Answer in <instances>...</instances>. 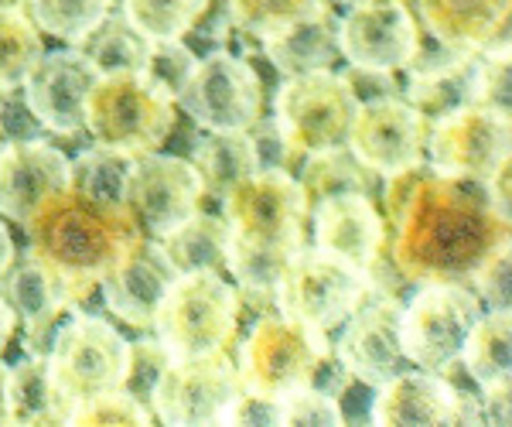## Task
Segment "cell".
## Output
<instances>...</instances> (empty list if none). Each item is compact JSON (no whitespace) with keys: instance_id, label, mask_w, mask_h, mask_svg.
Returning <instances> with one entry per match:
<instances>
[{"instance_id":"7c38bea8","label":"cell","mask_w":512,"mask_h":427,"mask_svg":"<svg viewBox=\"0 0 512 427\" xmlns=\"http://www.w3.org/2000/svg\"><path fill=\"white\" fill-rule=\"evenodd\" d=\"M222 212L236 240L274 250H301L308 202L287 168H260L222 195Z\"/></svg>"},{"instance_id":"ba28073f","label":"cell","mask_w":512,"mask_h":427,"mask_svg":"<svg viewBox=\"0 0 512 427\" xmlns=\"http://www.w3.org/2000/svg\"><path fill=\"white\" fill-rule=\"evenodd\" d=\"M239 393L243 383L226 352H205L168 359L154 376L147 400L154 421L168 427H212L229 421Z\"/></svg>"},{"instance_id":"8fae6325","label":"cell","mask_w":512,"mask_h":427,"mask_svg":"<svg viewBox=\"0 0 512 427\" xmlns=\"http://www.w3.org/2000/svg\"><path fill=\"white\" fill-rule=\"evenodd\" d=\"M482 315V301L465 284H424L400 311V349L407 363L427 373L458 366L468 328Z\"/></svg>"},{"instance_id":"7dc6e473","label":"cell","mask_w":512,"mask_h":427,"mask_svg":"<svg viewBox=\"0 0 512 427\" xmlns=\"http://www.w3.org/2000/svg\"><path fill=\"white\" fill-rule=\"evenodd\" d=\"M14 328H18V318H14L11 305H7V301H4V294H0V352H4L7 346H11Z\"/></svg>"},{"instance_id":"7402d4cb","label":"cell","mask_w":512,"mask_h":427,"mask_svg":"<svg viewBox=\"0 0 512 427\" xmlns=\"http://www.w3.org/2000/svg\"><path fill=\"white\" fill-rule=\"evenodd\" d=\"M458 397H461V390H454L441 373L400 369V373L376 387L369 417H373V424H379V427L454 424Z\"/></svg>"},{"instance_id":"1f68e13d","label":"cell","mask_w":512,"mask_h":427,"mask_svg":"<svg viewBox=\"0 0 512 427\" xmlns=\"http://www.w3.org/2000/svg\"><path fill=\"white\" fill-rule=\"evenodd\" d=\"M45 55L41 31L18 4H0V93L24 86L28 72Z\"/></svg>"},{"instance_id":"d4e9b609","label":"cell","mask_w":512,"mask_h":427,"mask_svg":"<svg viewBox=\"0 0 512 427\" xmlns=\"http://www.w3.org/2000/svg\"><path fill=\"white\" fill-rule=\"evenodd\" d=\"M0 281H4L0 284V294H4V301L11 305L14 318L24 325L28 339L45 335L48 328L62 318V311H69L76 305L72 294L65 291V284L48 267H41L35 257L21 260V264L14 260Z\"/></svg>"},{"instance_id":"c3c4849f","label":"cell","mask_w":512,"mask_h":427,"mask_svg":"<svg viewBox=\"0 0 512 427\" xmlns=\"http://www.w3.org/2000/svg\"><path fill=\"white\" fill-rule=\"evenodd\" d=\"M18 260V253H14V240H11V233H7V223L0 219V277L7 274V267Z\"/></svg>"},{"instance_id":"ac0fdd59","label":"cell","mask_w":512,"mask_h":427,"mask_svg":"<svg viewBox=\"0 0 512 427\" xmlns=\"http://www.w3.org/2000/svg\"><path fill=\"white\" fill-rule=\"evenodd\" d=\"M96 79V65L86 59L82 48L72 45L62 52H48L24 79V106L41 127L55 134H76L82 130V103Z\"/></svg>"},{"instance_id":"4fadbf2b","label":"cell","mask_w":512,"mask_h":427,"mask_svg":"<svg viewBox=\"0 0 512 427\" xmlns=\"http://www.w3.org/2000/svg\"><path fill=\"white\" fill-rule=\"evenodd\" d=\"M427 158L444 175L485 182L512 154V117L509 110L468 103L444 113L427 130Z\"/></svg>"},{"instance_id":"7a4b0ae2","label":"cell","mask_w":512,"mask_h":427,"mask_svg":"<svg viewBox=\"0 0 512 427\" xmlns=\"http://www.w3.org/2000/svg\"><path fill=\"white\" fill-rule=\"evenodd\" d=\"M24 229L31 257L59 277L72 301H82L99 287L106 270L140 236L127 205L99 202L72 185L41 205Z\"/></svg>"},{"instance_id":"bcb514c9","label":"cell","mask_w":512,"mask_h":427,"mask_svg":"<svg viewBox=\"0 0 512 427\" xmlns=\"http://www.w3.org/2000/svg\"><path fill=\"white\" fill-rule=\"evenodd\" d=\"M0 424H11V366L0 359Z\"/></svg>"},{"instance_id":"44dd1931","label":"cell","mask_w":512,"mask_h":427,"mask_svg":"<svg viewBox=\"0 0 512 427\" xmlns=\"http://www.w3.org/2000/svg\"><path fill=\"white\" fill-rule=\"evenodd\" d=\"M311 233L315 246L325 253L349 260L373 274L379 264V253L386 246V223L373 205V195L342 192L328 195L311 209Z\"/></svg>"},{"instance_id":"9c48e42d","label":"cell","mask_w":512,"mask_h":427,"mask_svg":"<svg viewBox=\"0 0 512 427\" xmlns=\"http://www.w3.org/2000/svg\"><path fill=\"white\" fill-rule=\"evenodd\" d=\"M55 393L79 404L103 390L123 387L130 376V342L99 315H76L59 328L45 356Z\"/></svg>"},{"instance_id":"ffe728a7","label":"cell","mask_w":512,"mask_h":427,"mask_svg":"<svg viewBox=\"0 0 512 427\" xmlns=\"http://www.w3.org/2000/svg\"><path fill=\"white\" fill-rule=\"evenodd\" d=\"M72 161L48 141L0 147V216L24 226L52 195L69 188Z\"/></svg>"},{"instance_id":"6da1fadb","label":"cell","mask_w":512,"mask_h":427,"mask_svg":"<svg viewBox=\"0 0 512 427\" xmlns=\"http://www.w3.org/2000/svg\"><path fill=\"white\" fill-rule=\"evenodd\" d=\"M390 260L414 284H468L475 267L509 243V219L492 209L482 182L414 164L386 178Z\"/></svg>"},{"instance_id":"cb8c5ba5","label":"cell","mask_w":512,"mask_h":427,"mask_svg":"<svg viewBox=\"0 0 512 427\" xmlns=\"http://www.w3.org/2000/svg\"><path fill=\"white\" fill-rule=\"evenodd\" d=\"M475 59L478 52H458V48H444V45L441 55H434V59L417 55L407 65L410 79H407V93H403L407 103L427 123L475 103Z\"/></svg>"},{"instance_id":"ab89813d","label":"cell","mask_w":512,"mask_h":427,"mask_svg":"<svg viewBox=\"0 0 512 427\" xmlns=\"http://www.w3.org/2000/svg\"><path fill=\"white\" fill-rule=\"evenodd\" d=\"M512 100V45L495 41L475 59V103L509 110Z\"/></svg>"},{"instance_id":"484cf974","label":"cell","mask_w":512,"mask_h":427,"mask_svg":"<svg viewBox=\"0 0 512 427\" xmlns=\"http://www.w3.org/2000/svg\"><path fill=\"white\" fill-rule=\"evenodd\" d=\"M263 55L274 62L277 72L284 76H304V72L332 69L338 55V35L335 21L328 11H318L304 21H294L280 31L263 35Z\"/></svg>"},{"instance_id":"9a60e30c","label":"cell","mask_w":512,"mask_h":427,"mask_svg":"<svg viewBox=\"0 0 512 427\" xmlns=\"http://www.w3.org/2000/svg\"><path fill=\"white\" fill-rule=\"evenodd\" d=\"M427 130H431V123L407 100L379 96V100L359 103L345 147L362 168L390 178L424 161Z\"/></svg>"},{"instance_id":"e0dca14e","label":"cell","mask_w":512,"mask_h":427,"mask_svg":"<svg viewBox=\"0 0 512 427\" xmlns=\"http://www.w3.org/2000/svg\"><path fill=\"white\" fill-rule=\"evenodd\" d=\"M400 311V301L379 291L373 281L366 301L342 322V335L335 339L332 352L338 363L349 369L352 380L379 387L403 369L407 356L400 349Z\"/></svg>"},{"instance_id":"4dcf8cb0","label":"cell","mask_w":512,"mask_h":427,"mask_svg":"<svg viewBox=\"0 0 512 427\" xmlns=\"http://www.w3.org/2000/svg\"><path fill=\"white\" fill-rule=\"evenodd\" d=\"M69 404L55 393L45 356L11 366V424H65Z\"/></svg>"},{"instance_id":"5b68a950","label":"cell","mask_w":512,"mask_h":427,"mask_svg":"<svg viewBox=\"0 0 512 427\" xmlns=\"http://www.w3.org/2000/svg\"><path fill=\"white\" fill-rule=\"evenodd\" d=\"M328 352H332L328 332L277 311V315L256 318L239 352L236 373L246 393L280 400L301 387H311Z\"/></svg>"},{"instance_id":"74e56055","label":"cell","mask_w":512,"mask_h":427,"mask_svg":"<svg viewBox=\"0 0 512 427\" xmlns=\"http://www.w3.org/2000/svg\"><path fill=\"white\" fill-rule=\"evenodd\" d=\"M72 427H151L158 424L151 414V407L140 397H134L127 387H113L103 390L96 397H86L79 404L69 407V421Z\"/></svg>"},{"instance_id":"f546056e","label":"cell","mask_w":512,"mask_h":427,"mask_svg":"<svg viewBox=\"0 0 512 427\" xmlns=\"http://www.w3.org/2000/svg\"><path fill=\"white\" fill-rule=\"evenodd\" d=\"M96 65L99 76L106 72H144L154 62V41H147L123 14L110 11L103 21L76 45Z\"/></svg>"},{"instance_id":"f6af8a7d","label":"cell","mask_w":512,"mask_h":427,"mask_svg":"<svg viewBox=\"0 0 512 427\" xmlns=\"http://www.w3.org/2000/svg\"><path fill=\"white\" fill-rule=\"evenodd\" d=\"M482 185H485V195H489L492 209L512 223V171H509V161H502Z\"/></svg>"},{"instance_id":"4316f807","label":"cell","mask_w":512,"mask_h":427,"mask_svg":"<svg viewBox=\"0 0 512 427\" xmlns=\"http://www.w3.org/2000/svg\"><path fill=\"white\" fill-rule=\"evenodd\" d=\"M192 164L202 178L205 195H216V199L263 168L250 130H219L202 137L192 151Z\"/></svg>"},{"instance_id":"60d3db41","label":"cell","mask_w":512,"mask_h":427,"mask_svg":"<svg viewBox=\"0 0 512 427\" xmlns=\"http://www.w3.org/2000/svg\"><path fill=\"white\" fill-rule=\"evenodd\" d=\"M277 424H315V427H338L349 424L345 410L338 404V397L318 390V387H301L287 397L277 400Z\"/></svg>"},{"instance_id":"83f0119b","label":"cell","mask_w":512,"mask_h":427,"mask_svg":"<svg viewBox=\"0 0 512 427\" xmlns=\"http://www.w3.org/2000/svg\"><path fill=\"white\" fill-rule=\"evenodd\" d=\"M158 243L164 246V253H168L171 267H175L178 274H192V270H216V274H226L233 229L219 216L192 212L185 223H178L168 236H161Z\"/></svg>"},{"instance_id":"836d02e7","label":"cell","mask_w":512,"mask_h":427,"mask_svg":"<svg viewBox=\"0 0 512 427\" xmlns=\"http://www.w3.org/2000/svg\"><path fill=\"white\" fill-rule=\"evenodd\" d=\"M373 171L362 168L359 161L349 154V147H335V151L325 154H308V164H304V175L297 178L304 188V202H308V212L315 209L321 199L328 195H342V192H362L373 195Z\"/></svg>"},{"instance_id":"f907efd6","label":"cell","mask_w":512,"mask_h":427,"mask_svg":"<svg viewBox=\"0 0 512 427\" xmlns=\"http://www.w3.org/2000/svg\"><path fill=\"white\" fill-rule=\"evenodd\" d=\"M0 123H4V120H0Z\"/></svg>"},{"instance_id":"d6986e66","label":"cell","mask_w":512,"mask_h":427,"mask_svg":"<svg viewBox=\"0 0 512 427\" xmlns=\"http://www.w3.org/2000/svg\"><path fill=\"white\" fill-rule=\"evenodd\" d=\"M178 277V270L171 267L168 253L158 240L151 236H137L127 250L120 253V260L103 274V301L120 322L134 328H151L154 311H158L168 284Z\"/></svg>"},{"instance_id":"d6a6232c","label":"cell","mask_w":512,"mask_h":427,"mask_svg":"<svg viewBox=\"0 0 512 427\" xmlns=\"http://www.w3.org/2000/svg\"><path fill=\"white\" fill-rule=\"evenodd\" d=\"M212 0H120V14L154 45L192 35Z\"/></svg>"},{"instance_id":"ee69618b","label":"cell","mask_w":512,"mask_h":427,"mask_svg":"<svg viewBox=\"0 0 512 427\" xmlns=\"http://www.w3.org/2000/svg\"><path fill=\"white\" fill-rule=\"evenodd\" d=\"M226 424H277V400L256 397V393H239V400L229 410Z\"/></svg>"},{"instance_id":"5bb4252c","label":"cell","mask_w":512,"mask_h":427,"mask_svg":"<svg viewBox=\"0 0 512 427\" xmlns=\"http://www.w3.org/2000/svg\"><path fill=\"white\" fill-rule=\"evenodd\" d=\"M202 199L205 188L192 161L158 151L130 161L123 205H127L140 236H151V240L168 236L178 223H185L192 212H198Z\"/></svg>"},{"instance_id":"52a82bcc","label":"cell","mask_w":512,"mask_h":427,"mask_svg":"<svg viewBox=\"0 0 512 427\" xmlns=\"http://www.w3.org/2000/svg\"><path fill=\"white\" fill-rule=\"evenodd\" d=\"M376 277L318 246H301L274 287L277 311L287 318L332 332L366 301Z\"/></svg>"},{"instance_id":"7bdbcfd3","label":"cell","mask_w":512,"mask_h":427,"mask_svg":"<svg viewBox=\"0 0 512 427\" xmlns=\"http://www.w3.org/2000/svg\"><path fill=\"white\" fill-rule=\"evenodd\" d=\"M482 390V417L485 424H512V407H509V393H512V376H499V380L485 383Z\"/></svg>"},{"instance_id":"8992f818","label":"cell","mask_w":512,"mask_h":427,"mask_svg":"<svg viewBox=\"0 0 512 427\" xmlns=\"http://www.w3.org/2000/svg\"><path fill=\"white\" fill-rule=\"evenodd\" d=\"M359 96L335 69L287 76L274 96V127L294 154H325L345 147Z\"/></svg>"},{"instance_id":"b9f144b4","label":"cell","mask_w":512,"mask_h":427,"mask_svg":"<svg viewBox=\"0 0 512 427\" xmlns=\"http://www.w3.org/2000/svg\"><path fill=\"white\" fill-rule=\"evenodd\" d=\"M468 284L475 287L478 301H485L489 308H509V294H512V240L495 246L489 257L475 267V274L468 277Z\"/></svg>"},{"instance_id":"8d00e7d4","label":"cell","mask_w":512,"mask_h":427,"mask_svg":"<svg viewBox=\"0 0 512 427\" xmlns=\"http://www.w3.org/2000/svg\"><path fill=\"white\" fill-rule=\"evenodd\" d=\"M130 161H134V158H127V154L96 144V147L82 151L79 158L72 161L69 185L79 188V192H86V195H93V199H99V202L123 205V188H127Z\"/></svg>"},{"instance_id":"30bf717a","label":"cell","mask_w":512,"mask_h":427,"mask_svg":"<svg viewBox=\"0 0 512 427\" xmlns=\"http://www.w3.org/2000/svg\"><path fill=\"white\" fill-rule=\"evenodd\" d=\"M175 106H181L205 134L250 130L263 117V79L239 55L212 52L195 59L175 86Z\"/></svg>"},{"instance_id":"277c9868","label":"cell","mask_w":512,"mask_h":427,"mask_svg":"<svg viewBox=\"0 0 512 427\" xmlns=\"http://www.w3.org/2000/svg\"><path fill=\"white\" fill-rule=\"evenodd\" d=\"M239 322V291L216 270H192L178 274L164 291L154 311V339L178 356H205V352H226Z\"/></svg>"},{"instance_id":"e575fe53","label":"cell","mask_w":512,"mask_h":427,"mask_svg":"<svg viewBox=\"0 0 512 427\" xmlns=\"http://www.w3.org/2000/svg\"><path fill=\"white\" fill-rule=\"evenodd\" d=\"M24 11L41 35L82 45V38L113 11V0H24Z\"/></svg>"},{"instance_id":"2e32d148","label":"cell","mask_w":512,"mask_h":427,"mask_svg":"<svg viewBox=\"0 0 512 427\" xmlns=\"http://www.w3.org/2000/svg\"><path fill=\"white\" fill-rule=\"evenodd\" d=\"M338 55L352 69L366 72H403L420 52L417 18L403 0L390 4H352L335 24Z\"/></svg>"},{"instance_id":"f35d334b","label":"cell","mask_w":512,"mask_h":427,"mask_svg":"<svg viewBox=\"0 0 512 427\" xmlns=\"http://www.w3.org/2000/svg\"><path fill=\"white\" fill-rule=\"evenodd\" d=\"M226 7L236 28L263 38L318 11H328V0H226Z\"/></svg>"},{"instance_id":"f1b7e54d","label":"cell","mask_w":512,"mask_h":427,"mask_svg":"<svg viewBox=\"0 0 512 427\" xmlns=\"http://www.w3.org/2000/svg\"><path fill=\"white\" fill-rule=\"evenodd\" d=\"M461 366L475 380V387L512 376V315L509 308H489L468 328V339L461 346Z\"/></svg>"},{"instance_id":"d590c367","label":"cell","mask_w":512,"mask_h":427,"mask_svg":"<svg viewBox=\"0 0 512 427\" xmlns=\"http://www.w3.org/2000/svg\"><path fill=\"white\" fill-rule=\"evenodd\" d=\"M297 250H274V246H253L233 236L229 243V264L226 274L239 284V291H246L250 298H274V287L284 274V267L291 264Z\"/></svg>"},{"instance_id":"603a6c76","label":"cell","mask_w":512,"mask_h":427,"mask_svg":"<svg viewBox=\"0 0 512 427\" xmlns=\"http://www.w3.org/2000/svg\"><path fill=\"white\" fill-rule=\"evenodd\" d=\"M431 38L458 52H485L509 38L512 0H417Z\"/></svg>"},{"instance_id":"681fc988","label":"cell","mask_w":512,"mask_h":427,"mask_svg":"<svg viewBox=\"0 0 512 427\" xmlns=\"http://www.w3.org/2000/svg\"><path fill=\"white\" fill-rule=\"evenodd\" d=\"M338 4L352 7V4H390V0H338Z\"/></svg>"},{"instance_id":"3957f363","label":"cell","mask_w":512,"mask_h":427,"mask_svg":"<svg viewBox=\"0 0 512 427\" xmlns=\"http://www.w3.org/2000/svg\"><path fill=\"white\" fill-rule=\"evenodd\" d=\"M175 120V93L151 69L106 72L82 103V127L93 141L127 158L158 151L175 130Z\"/></svg>"}]
</instances>
